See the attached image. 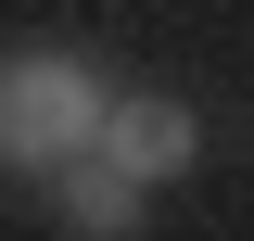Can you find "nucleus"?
I'll use <instances>...</instances> for the list:
<instances>
[{
	"instance_id": "1",
	"label": "nucleus",
	"mask_w": 254,
	"mask_h": 241,
	"mask_svg": "<svg viewBox=\"0 0 254 241\" xmlns=\"http://www.w3.org/2000/svg\"><path fill=\"white\" fill-rule=\"evenodd\" d=\"M102 102H115V63L89 38H0V165L13 178H51L102 140Z\"/></svg>"
},
{
	"instance_id": "2",
	"label": "nucleus",
	"mask_w": 254,
	"mask_h": 241,
	"mask_svg": "<svg viewBox=\"0 0 254 241\" xmlns=\"http://www.w3.org/2000/svg\"><path fill=\"white\" fill-rule=\"evenodd\" d=\"M89 152H115L140 190H165V178H190V165H203V115H190L178 89H127V76H115V102H102V140H89Z\"/></svg>"
},
{
	"instance_id": "3",
	"label": "nucleus",
	"mask_w": 254,
	"mask_h": 241,
	"mask_svg": "<svg viewBox=\"0 0 254 241\" xmlns=\"http://www.w3.org/2000/svg\"><path fill=\"white\" fill-rule=\"evenodd\" d=\"M38 203H51L64 241H127L140 216H153V190L127 178L115 152H76V165H51V178H38Z\"/></svg>"
}]
</instances>
